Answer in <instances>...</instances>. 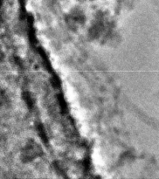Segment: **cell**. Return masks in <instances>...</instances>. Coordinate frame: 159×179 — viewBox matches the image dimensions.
Instances as JSON below:
<instances>
[{
    "mask_svg": "<svg viewBox=\"0 0 159 179\" xmlns=\"http://www.w3.org/2000/svg\"><path fill=\"white\" fill-rule=\"evenodd\" d=\"M26 150L25 151V155H24V157L25 160V158H28V160H32L33 159V157H35L36 156H38V147L35 145V144H29L27 145Z\"/></svg>",
    "mask_w": 159,
    "mask_h": 179,
    "instance_id": "obj_1",
    "label": "cell"
},
{
    "mask_svg": "<svg viewBox=\"0 0 159 179\" xmlns=\"http://www.w3.org/2000/svg\"><path fill=\"white\" fill-rule=\"evenodd\" d=\"M24 99H25V101L26 102V104L28 105V107L30 108H33V100H32V97L30 95V94L28 93H25L24 94Z\"/></svg>",
    "mask_w": 159,
    "mask_h": 179,
    "instance_id": "obj_3",
    "label": "cell"
},
{
    "mask_svg": "<svg viewBox=\"0 0 159 179\" xmlns=\"http://www.w3.org/2000/svg\"><path fill=\"white\" fill-rule=\"evenodd\" d=\"M38 133H39V135L40 136V138L43 140V142L47 143V137H46V134H45L44 128H43L42 125H39V126L38 127Z\"/></svg>",
    "mask_w": 159,
    "mask_h": 179,
    "instance_id": "obj_2",
    "label": "cell"
}]
</instances>
